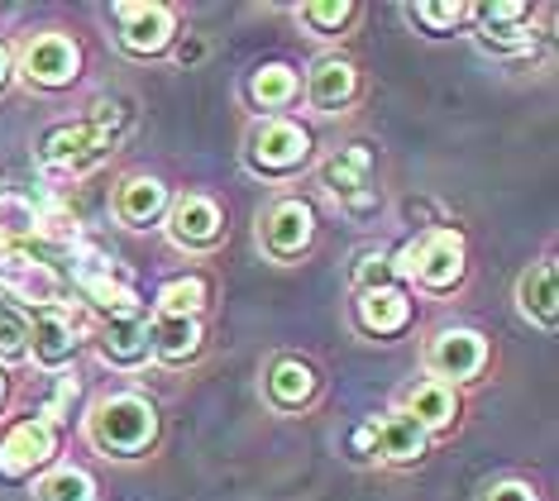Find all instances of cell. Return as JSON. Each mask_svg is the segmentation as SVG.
<instances>
[{"label":"cell","mask_w":559,"mask_h":501,"mask_svg":"<svg viewBox=\"0 0 559 501\" xmlns=\"http://www.w3.org/2000/svg\"><path fill=\"white\" fill-rule=\"evenodd\" d=\"M483 358H488V344H483L478 330H444V334H436V344H430V372H440V382L474 378L483 368Z\"/></svg>","instance_id":"12"},{"label":"cell","mask_w":559,"mask_h":501,"mask_svg":"<svg viewBox=\"0 0 559 501\" xmlns=\"http://www.w3.org/2000/svg\"><path fill=\"white\" fill-rule=\"evenodd\" d=\"M478 20H483V44H492V48H526L531 44V34H526L531 5L502 0V5H483Z\"/></svg>","instance_id":"17"},{"label":"cell","mask_w":559,"mask_h":501,"mask_svg":"<svg viewBox=\"0 0 559 501\" xmlns=\"http://www.w3.org/2000/svg\"><path fill=\"white\" fill-rule=\"evenodd\" d=\"M301 15H307V24L316 34H335V29H345V24H349L354 5H349V0H311Z\"/></svg>","instance_id":"29"},{"label":"cell","mask_w":559,"mask_h":501,"mask_svg":"<svg viewBox=\"0 0 559 501\" xmlns=\"http://www.w3.org/2000/svg\"><path fill=\"white\" fill-rule=\"evenodd\" d=\"M359 320H364V330H373V334H397L406 320H412V301H406L397 287L364 291L359 297Z\"/></svg>","instance_id":"20"},{"label":"cell","mask_w":559,"mask_h":501,"mask_svg":"<svg viewBox=\"0 0 559 501\" xmlns=\"http://www.w3.org/2000/svg\"><path fill=\"white\" fill-rule=\"evenodd\" d=\"M5 253H10V249H5V243H0V267H5Z\"/></svg>","instance_id":"35"},{"label":"cell","mask_w":559,"mask_h":501,"mask_svg":"<svg viewBox=\"0 0 559 501\" xmlns=\"http://www.w3.org/2000/svg\"><path fill=\"white\" fill-rule=\"evenodd\" d=\"M488 501H536V492H531L526 482H498L488 492Z\"/></svg>","instance_id":"33"},{"label":"cell","mask_w":559,"mask_h":501,"mask_svg":"<svg viewBox=\"0 0 559 501\" xmlns=\"http://www.w3.org/2000/svg\"><path fill=\"white\" fill-rule=\"evenodd\" d=\"M253 100L259 106H287L292 96H297V72L283 68V62H269L263 72H253Z\"/></svg>","instance_id":"27"},{"label":"cell","mask_w":559,"mask_h":501,"mask_svg":"<svg viewBox=\"0 0 559 501\" xmlns=\"http://www.w3.org/2000/svg\"><path fill=\"white\" fill-rule=\"evenodd\" d=\"M373 449L388 458V464H412V458L426 454V430L416 426L406 410H392L383 420L373 416Z\"/></svg>","instance_id":"13"},{"label":"cell","mask_w":559,"mask_h":501,"mask_svg":"<svg viewBox=\"0 0 559 501\" xmlns=\"http://www.w3.org/2000/svg\"><path fill=\"white\" fill-rule=\"evenodd\" d=\"M24 349H29V325L20 315L0 311V358H24Z\"/></svg>","instance_id":"31"},{"label":"cell","mask_w":559,"mask_h":501,"mask_svg":"<svg viewBox=\"0 0 559 501\" xmlns=\"http://www.w3.org/2000/svg\"><path fill=\"white\" fill-rule=\"evenodd\" d=\"M39 501H96V482L82 468H58L39 482Z\"/></svg>","instance_id":"28"},{"label":"cell","mask_w":559,"mask_h":501,"mask_svg":"<svg viewBox=\"0 0 559 501\" xmlns=\"http://www.w3.org/2000/svg\"><path fill=\"white\" fill-rule=\"evenodd\" d=\"M29 235H39V205H34L29 196L5 191V196H0V243L15 249V243L29 239Z\"/></svg>","instance_id":"25"},{"label":"cell","mask_w":559,"mask_h":501,"mask_svg":"<svg viewBox=\"0 0 559 501\" xmlns=\"http://www.w3.org/2000/svg\"><path fill=\"white\" fill-rule=\"evenodd\" d=\"M58 449V434L48 420H24L0 440V473L5 478H24V473H34L39 464H48Z\"/></svg>","instance_id":"9"},{"label":"cell","mask_w":559,"mask_h":501,"mask_svg":"<svg viewBox=\"0 0 559 501\" xmlns=\"http://www.w3.org/2000/svg\"><path fill=\"white\" fill-rule=\"evenodd\" d=\"M454 410H460V402H454V387L440 378L421 382L412 396H406V416L416 420L421 430H444L454 420Z\"/></svg>","instance_id":"18"},{"label":"cell","mask_w":559,"mask_h":501,"mask_svg":"<svg viewBox=\"0 0 559 501\" xmlns=\"http://www.w3.org/2000/svg\"><path fill=\"white\" fill-rule=\"evenodd\" d=\"M154 430H158L154 406H148L144 396H134V392H120V396L96 402L92 420H86L92 444L106 449V454H139V449L154 444Z\"/></svg>","instance_id":"1"},{"label":"cell","mask_w":559,"mask_h":501,"mask_svg":"<svg viewBox=\"0 0 559 501\" xmlns=\"http://www.w3.org/2000/svg\"><path fill=\"white\" fill-rule=\"evenodd\" d=\"M0 396H5V382H0Z\"/></svg>","instance_id":"36"},{"label":"cell","mask_w":559,"mask_h":501,"mask_svg":"<svg viewBox=\"0 0 559 501\" xmlns=\"http://www.w3.org/2000/svg\"><path fill=\"white\" fill-rule=\"evenodd\" d=\"M78 249V267H72V277H78V287H82V297L100 306V311H110V320L116 315H139V297H134V287H124V282L110 273V263L100 259V253L92 249H82V243H72Z\"/></svg>","instance_id":"5"},{"label":"cell","mask_w":559,"mask_h":501,"mask_svg":"<svg viewBox=\"0 0 559 501\" xmlns=\"http://www.w3.org/2000/svg\"><path fill=\"white\" fill-rule=\"evenodd\" d=\"M392 273L416 277L430 291L454 287V282L464 277V239L454 235V229H436V235H426L421 243H406L402 263H392Z\"/></svg>","instance_id":"2"},{"label":"cell","mask_w":559,"mask_h":501,"mask_svg":"<svg viewBox=\"0 0 559 501\" xmlns=\"http://www.w3.org/2000/svg\"><path fill=\"white\" fill-rule=\"evenodd\" d=\"M206 306V282L201 277H177L158 291V315H192Z\"/></svg>","instance_id":"26"},{"label":"cell","mask_w":559,"mask_h":501,"mask_svg":"<svg viewBox=\"0 0 559 501\" xmlns=\"http://www.w3.org/2000/svg\"><path fill=\"white\" fill-rule=\"evenodd\" d=\"M349 96H354V68H349V62L345 58L316 62V72H311V106L335 110V106H345Z\"/></svg>","instance_id":"22"},{"label":"cell","mask_w":559,"mask_h":501,"mask_svg":"<svg viewBox=\"0 0 559 501\" xmlns=\"http://www.w3.org/2000/svg\"><path fill=\"white\" fill-rule=\"evenodd\" d=\"M468 15V5H460V0H444V5H430V0H426V5H416L412 10V20H421V24H430V29H454V24H460Z\"/></svg>","instance_id":"30"},{"label":"cell","mask_w":559,"mask_h":501,"mask_svg":"<svg viewBox=\"0 0 559 501\" xmlns=\"http://www.w3.org/2000/svg\"><path fill=\"white\" fill-rule=\"evenodd\" d=\"M116 20H120V44L130 53H163L173 44V10L158 5V0H120Z\"/></svg>","instance_id":"6"},{"label":"cell","mask_w":559,"mask_h":501,"mask_svg":"<svg viewBox=\"0 0 559 501\" xmlns=\"http://www.w3.org/2000/svg\"><path fill=\"white\" fill-rule=\"evenodd\" d=\"M311 229H316V215L307 201H277L269 211V220H263V249L273 259H297L311 243Z\"/></svg>","instance_id":"10"},{"label":"cell","mask_w":559,"mask_h":501,"mask_svg":"<svg viewBox=\"0 0 559 501\" xmlns=\"http://www.w3.org/2000/svg\"><path fill=\"white\" fill-rule=\"evenodd\" d=\"M82 68V53L68 34H34L20 53V72L34 86H68Z\"/></svg>","instance_id":"4"},{"label":"cell","mask_w":559,"mask_h":501,"mask_svg":"<svg viewBox=\"0 0 559 501\" xmlns=\"http://www.w3.org/2000/svg\"><path fill=\"white\" fill-rule=\"evenodd\" d=\"M388 277H392L388 253H364L359 267H354V287H359V291H378Z\"/></svg>","instance_id":"32"},{"label":"cell","mask_w":559,"mask_h":501,"mask_svg":"<svg viewBox=\"0 0 559 501\" xmlns=\"http://www.w3.org/2000/svg\"><path fill=\"white\" fill-rule=\"evenodd\" d=\"M148 334H154V349L168 358V363H187V358H197V349H201V325L192 315H158V325Z\"/></svg>","instance_id":"21"},{"label":"cell","mask_w":559,"mask_h":501,"mask_svg":"<svg viewBox=\"0 0 559 501\" xmlns=\"http://www.w3.org/2000/svg\"><path fill=\"white\" fill-rule=\"evenodd\" d=\"M516 297H521V311L536 320V325L555 330V267H550V263L531 267V273L521 277Z\"/></svg>","instance_id":"23"},{"label":"cell","mask_w":559,"mask_h":501,"mask_svg":"<svg viewBox=\"0 0 559 501\" xmlns=\"http://www.w3.org/2000/svg\"><path fill=\"white\" fill-rule=\"evenodd\" d=\"M311 139L301 134V124L292 120H263L249 139V163L263 167V172H292L301 158H307Z\"/></svg>","instance_id":"8"},{"label":"cell","mask_w":559,"mask_h":501,"mask_svg":"<svg viewBox=\"0 0 559 501\" xmlns=\"http://www.w3.org/2000/svg\"><path fill=\"white\" fill-rule=\"evenodd\" d=\"M5 72H10V53L0 48V82H5Z\"/></svg>","instance_id":"34"},{"label":"cell","mask_w":559,"mask_h":501,"mask_svg":"<svg viewBox=\"0 0 559 501\" xmlns=\"http://www.w3.org/2000/svg\"><path fill=\"white\" fill-rule=\"evenodd\" d=\"M168 229H173L177 243H192V249L215 243V235H221V205L206 201V196H182L168 215Z\"/></svg>","instance_id":"14"},{"label":"cell","mask_w":559,"mask_h":501,"mask_svg":"<svg viewBox=\"0 0 559 501\" xmlns=\"http://www.w3.org/2000/svg\"><path fill=\"white\" fill-rule=\"evenodd\" d=\"M110 139L96 130L92 120L86 124H58V130L44 134V163L48 167H62V172H86L92 163L106 158Z\"/></svg>","instance_id":"7"},{"label":"cell","mask_w":559,"mask_h":501,"mask_svg":"<svg viewBox=\"0 0 559 501\" xmlns=\"http://www.w3.org/2000/svg\"><path fill=\"white\" fill-rule=\"evenodd\" d=\"M316 392V372L307 363H297V358H283V363H273L269 372V396L277 406H301L311 402Z\"/></svg>","instance_id":"24"},{"label":"cell","mask_w":559,"mask_h":501,"mask_svg":"<svg viewBox=\"0 0 559 501\" xmlns=\"http://www.w3.org/2000/svg\"><path fill=\"white\" fill-rule=\"evenodd\" d=\"M154 349V334L139 315H116L106 330V339H100V354L110 358V363H139V358H148Z\"/></svg>","instance_id":"19"},{"label":"cell","mask_w":559,"mask_h":501,"mask_svg":"<svg viewBox=\"0 0 559 501\" xmlns=\"http://www.w3.org/2000/svg\"><path fill=\"white\" fill-rule=\"evenodd\" d=\"M325 187L335 191V201L345 205L349 215H368L378 205V187H373V153L364 144L340 148L335 158L325 163Z\"/></svg>","instance_id":"3"},{"label":"cell","mask_w":559,"mask_h":501,"mask_svg":"<svg viewBox=\"0 0 559 501\" xmlns=\"http://www.w3.org/2000/svg\"><path fill=\"white\" fill-rule=\"evenodd\" d=\"M29 349H34V363H44V368H58V363H68L72 349H78V339H72V320L62 315V311H39L34 315V330H29Z\"/></svg>","instance_id":"15"},{"label":"cell","mask_w":559,"mask_h":501,"mask_svg":"<svg viewBox=\"0 0 559 501\" xmlns=\"http://www.w3.org/2000/svg\"><path fill=\"white\" fill-rule=\"evenodd\" d=\"M0 287L10 291V297H20V301H29V306H53L58 301V273L48 263H34L29 253H20V249H10L5 253V267H0Z\"/></svg>","instance_id":"11"},{"label":"cell","mask_w":559,"mask_h":501,"mask_svg":"<svg viewBox=\"0 0 559 501\" xmlns=\"http://www.w3.org/2000/svg\"><path fill=\"white\" fill-rule=\"evenodd\" d=\"M163 205H168V187L154 182V177H130V182L120 187V196H116V215L124 225L139 229V225L158 220Z\"/></svg>","instance_id":"16"}]
</instances>
